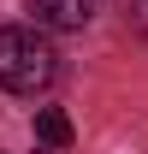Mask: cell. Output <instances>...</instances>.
I'll return each instance as SVG.
<instances>
[{
	"label": "cell",
	"mask_w": 148,
	"mask_h": 154,
	"mask_svg": "<svg viewBox=\"0 0 148 154\" xmlns=\"http://www.w3.org/2000/svg\"><path fill=\"white\" fill-rule=\"evenodd\" d=\"M24 6L42 30H83L95 18V0H24Z\"/></svg>",
	"instance_id": "2"
},
{
	"label": "cell",
	"mask_w": 148,
	"mask_h": 154,
	"mask_svg": "<svg viewBox=\"0 0 148 154\" xmlns=\"http://www.w3.org/2000/svg\"><path fill=\"white\" fill-rule=\"evenodd\" d=\"M59 77V54L36 24H6L0 30V89L12 95H42Z\"/></svg>",
	"instance_id": "1"
},
{
	"label": "cell",
	"mask_w": 148,
	"mask_h": 154,
	"mask_svg": "<svg viewBox=\"0 0 148 154\" xmlns=\"http://www.w3.org/2000/svg\"><path fill=\"white\" fill-rule=\"evenodd\" d=\"M130 24H136V30L148 36V0H130Z\"/></svg>",
	"instance_id": "4"
},
{
	"label": "cell",
	"mask_w": 148,
	"mask_h": 154,
	"mask_svg": "<svg viewBox=\"0 0 148 154\" xmlns=\"http://www.w3.org/2000/svg\"><path fill=\"white\" fill-rule=\"evenodd\" d=\"M71 119H65V113H59V107H36V142H42V148H71Z\"/></svg>",
	"instance_id": "3"
}]
</instances>
